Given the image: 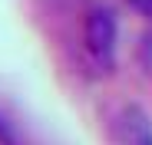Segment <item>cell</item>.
I'll return each instance as SVG.
<instances>
[{"instance_id": "obj_1", "label": "cell", "mask_w": 152, "mask_h": 145, "mask_svg": "<svg viewBox=\"0 0 152 145\" xmlns=\"http://www.w3.org/2000/svg\"><path fill=\"white\" fill-rule=\"evenodd\" d=\"M83 50L99 72L113 69V63H116V17H113V10H106V7L89 10L86 23H83Z\"/></svg>"}, {"instance_id": "obj_2", "label": "cell", "mask_w": 152, "mask_h": 145, "mask_svg": "<svg viewBox=\"0 0 152 145\" xmlns=\"http://www.w3.org/2000/svg\"><path fill=\"white\" fill-rule=\"evenodd\" d=\"M113 145H152V115L129 102L113 119Z\"/></svg>"}, {"instance_id": "obj_3", "label": "cell", "mask_w": 152, "mask_h": 145, "mask_svg": "<svg viewBox=\"0 0 152 145\" xmlns=\"http://www.w3.org/2000/svg\"><path fill=\"white\" fill-rule=\"evenodd\" d=\"M0 145H20V142H17V135L7 129V122H4V119H0Z\"/></svg>"}, {"instance_id": "obj_4", "label": "cell", "mask_w": 152, "mask_h": 145, "mask_svg": "<svg viewBox=\"0 0 152 145\" xmlns=\"http://www.w3.org/2000/svg\"><path fill=\"white\" fill-rule=\"evenodd\" d=\"M129 4L139 10V13H145V17H152V0H129Z\"/></svg>"}]
</instances>
